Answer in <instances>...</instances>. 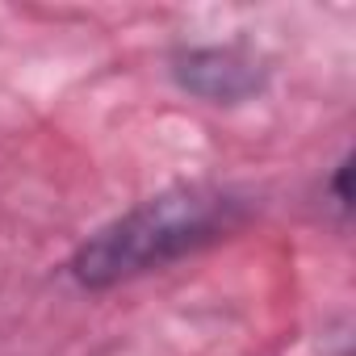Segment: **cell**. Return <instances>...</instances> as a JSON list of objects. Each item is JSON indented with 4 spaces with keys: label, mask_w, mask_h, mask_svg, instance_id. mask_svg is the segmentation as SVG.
<instances>
[{
    "label": "cell",
    "mask_w": 356,
    "mask_h": 356,
    "mask_svg": "<svg viewBox=\"0 0 356 356\" xmlns=\"http://www.w3.org/2000/svg\"><path fill=\"white\" fill-rule=\"evenodd\" d=\"M252 218L256 202L235 185H168L80 239L63 264V277L84 293H105L235 239Z\"/></svg>",
    "instance_id": "cell-1"
},
{
    "label": "cell",
    "mask_w": 356,
    "mask_h": 356,
    "mask_svg": "<svg viewBox=\"0 0 356 356\" xmlns=\"http://www.w3.org/2000/svg\"><path fill=\"white\" fill-rule=\"evenodd\" d=\"M348 176H352V151H343V155L331 163V172H327V189H323L339 222H348V214H352V189H348Z\"/></svg>",
    "instance_id": "cell-3"
},
{
    "label": "cell",
    "mask_w": 356,
    "mask_h": 356,
    "mask_svg": "<svg viewBox=\"0 0 356 356\" xmlns=\"http://www.w3.org/2000/svg\"><path fill=\"white\" fill-rule=\"evenodd\" d=\"M168 76L202 105H248L268 88V63L239 42H189L168 59Z\"/></svg>",
    "instance_id": "cell-2"
}]
</instances>
